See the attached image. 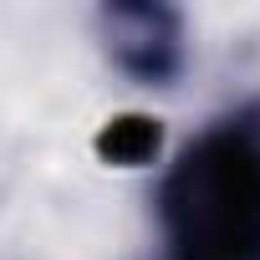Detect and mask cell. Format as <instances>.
Listing matches in <instances>:
<instances>
[{"mask_svg":"<svg viewBox=\"0 0 260 260\" xmlns=\"http://www.w3.org/2000/svg\"><path fill=\"white\" fill-rule=\"evenodd\" d=\"M164 260H260V97L214 117L158 179Z\"/></svg>","mask_w":260,"mask_h":260,"instance_id":"6da1fadb","label":"cell"},{"mask_svg":"<svg viewBox=\"0 0 260 260\" xmlns=\"http://www.w3.org/2000/svg\"><path fill=\"white\" fill-rule=\"evenodd\" d=\"M102 46L122 77L143 87H169L184 72V16L158 0H117L97 16Z\"/></svg>","mask_w":260,"mask_h":260,"instance_id":"7a4b0ae2","label":"cell"},{"mask_svg":"<svg viewBox=\"0 0 260 260\" xmlns=\"http://www.w3.org/2000/svg\"><path fill=\"white\" fill-rule=\"evenodd\" d=\"M164 148V127L143 112H122V117H107L102 133H97V158L102 164H117V169H143L153 164Z\"/></svg>","mask_w":260,"mask_h":260,"instance_id":"3957f363","label":"cell"}]
</instances>
